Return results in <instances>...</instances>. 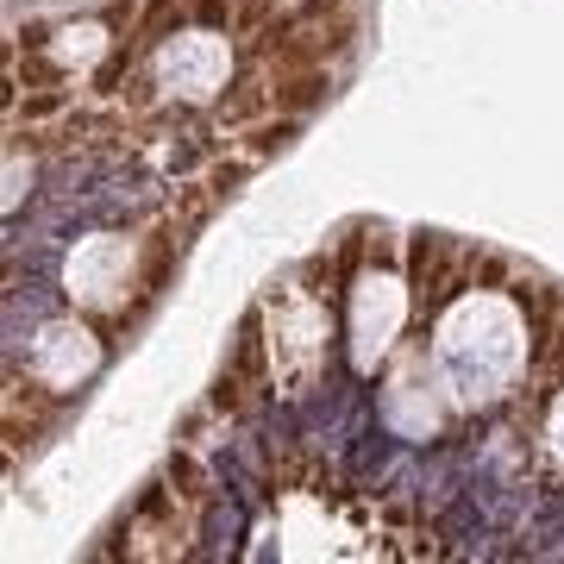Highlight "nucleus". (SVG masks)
Wrapping results in <instances>:
<instances>
[{
  "label": "nucleus",
  "mask_w": 564,
  "mask_h": 564,
  "mask_svg": "<svg viewBox=\"0 0 564 564\" xmlns=\"http://www.w3.org/2000/svg\"><path fill=\"white\" fill-rule=\"evenodd\" d=\"M202 220L195 207H170L158 214L151 226H132V232H88V239L69 251L63 263V295L76 314H88L95 326H113L132 321L151 295L163 289L170 263L182 258V232Z\"/></svg>",
  "instance_id": "4"
},
{
  "label": "nucleus",
  "mask_w": 564,
  "mask_h": 564,
  "mask_svg": "<svg viewBox=\"0 0 564 564\" xmlns=\"http://www.w3.org/2000/svg\"><path fill=\"white\" fill-rule=\"evenodd\" d=\"M107 358V326H95L88 314H69V321L39 326V339L25 345V383L44 389L51 402L76 395Z\"/></svg>",
  "instance_id": "7"
},
{
  "label": "nucleus",
  "mask_w": 564,
  "mask_h": 564,
  "mask_svg": "<svg viewBox=\"0 0 564 564\" xmlns=\"http://www.w3.org/2000/svg\"><path fill=\"white\" fill-rule=\"evenodd\" d=\"M270 514H276V552L282 558H421L440 552L414 527H395L377 508V496L351 489L333 464L289 452L270 470Z\"/></svg>",
  "instance_id": "2"
},
{
  "label": "nucleus",
  "mask_w": 564,
  "mask_h": 564,
  "mask_svg": "<svg viewBox=\"0 0 564 564\" xmlns=\"http://www.w3.org/2000/svg\"><path fill=\"white\" fill-rule=\"evenodd\" d=\"M414 326V276L402 245L389 232H364L345 245V289H339V333L358 377H377L402 351Z\"/></svg>",
  "instance_id": "5"
},
{
  "label": "nucleus",
  "mask_w": 564,
  "mask_h": 564,
  "mask_svg": "<svg viewBox=\"0 0 564 564\" xmlns=\"http://www.w3.org/2000/svg\"><path fill=\"white\" fill-rule=\"evenodd\" d=\"M339 289H345V245L307 258L295 276L263 289L245 339L258 345L270 395H307L326 377L333 333H339Z\"/></svg>",
  "instance_id": "3"
},
{
  "label": "nucleus",
  "mask_w": 564,
  "mask_h": 564,
  "mask_svg": "<svg viewBox=\"0 0 564 564\" xmlns=\"http://www.w3.org/2000/svg\"><path fill=\"white\" fill-rule=\"evenodd\" d=\"M202 514H207V477H202V464L182 452L176 470L126 521V540H120L126 558H176V552H188L195 533H202Z\"/></svg>",
  "instance_id": "6"
},
{
  "label": "nucleus",
  "mask_w": 564,
  "mask_h": 564,
  "mask_svg": "<svg viewBox=\"0 0 564 564\" xmlns=\"http://www.w3.org/2000/svg\"><path fill=\"white\" fill-rule=\"evenodd\" d=\"M558 307L564 295H545V282L496 270L489 282H464L452 302L426 314V364L458 421L521 395L527 370L540 358V333Z\"/></svg>",
  "instance_id": "1"
}]
</instances>
